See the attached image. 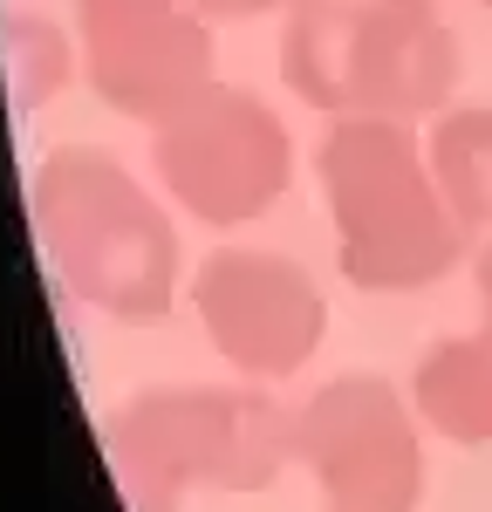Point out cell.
Masks as SVG:
<instances>
[{"instance_id": "obj_1", "label": "cell", "mask_w": 492, "mask_h": 512, "mask_svg": "<svg viewBox=\"0 0 492 512\" xmlns=\"http://www.w3.org/2000/svg\"><path fill=\"white\" fill-rule=\"evenodd\" d=\"M281 76L315 110L410 123L458 89V41L431 7L301 0L281 28Z\"/></svg>"}, {"instance_id": "obj_2", "label": "cell", "mask_w": 492, "mask_h": 512, "mask_svg": "<svg viewBox=\"0 0 492 512\" xmlns=\"http://www.w3.org/2000/svg\"><path fill=\"white\" fill-rule=\"evenodd\" d=\"M322 185L335 205V239L342 267L356 287H424L458 267L465 226L451 219L445 192L431 164L417 158L404 123L383 117H349L328 130L322 144Z\"/></svg>"}, {"instance_id": "obj_3", "label": "cell", "mask_w": 492, "mask_h": 512, "mask_svg": "<svg viewBox=\"0 0 492 512\" xmlns=\"http://www.w3.org/2000/svg\"><path fill=\"white\" fill-rule=\"evenodd\" d=\"M35 219L55 274L117 321L171 308V226L103 151H55L35 178Z\"/></svg>"}, {"instance_id": "obj_4", "label": "cell", "mask_w": 492, "mask_h": 512, "mask_svg": "<svg viewBox=\"0 0 492 512\" xmlns=\"http://www.w3.org/2000/svg\"><path fill=\"white\" fill-rule=\"evenodd\" d=\"M123 492L144 512H164L192 485H267L294 451V424L267 396L240 390H164L137 396L110 431Z\"/></svg>"}, {"instance_id": "obj_5", "label": "cell", "mask_w": 492, "mask_h": 512, "mask_svg": "<svg viewBox=\"0 0 492 512\" xmlns=\"http://www.w3.org/2000/svg\"><path fill=\"white\" fill-rule=\"evenodd\" d=\"M158 171L199 219L240 226L287 185V137L267 103L240 89H199L158 123Z\"/></svg>"}, {"instance_id": "obj_6", "label": "cell", "mask_w": 492, "mask_h": 512, "mask_svg": "<svg viewBox=\"0 0 492 512\" xmlns=\"http://www.w3.org/2000/svg\"><path fill=\"white\" fill-rule=\"evenodd\" d=\"M294 451L315 465L335 512H410L417 506V485H424L417 431L404 417V396L383 376L328 383L301 410Z\"/></svg>"}, {"instance_id": "obj_7", "label": "cell", "mask_w": 492, "mask_h": 512, "mask_svg": "<svg viewBox=\"0 0 492 512\" xmlns=\"http://www.w3.org/2000/svg\"><path fill=\"white\" fill-rule=\"evenodd\" d=\"M96 96L123 117H171L205 89L212 35L199 0H76Z\"/></svg>"}, {"instance_id": "obj_8", "label": "cell", "mask_w": 492, "mask_h": 512, "mask_svg": "<svg viewBox=\"0 0 492 512\" xmlns=\"http://www.w3.org/2000/svg\"><path fill=\"white\" fill-rule=\"evenodd\" d=\"M205 328L240 369H294L322 335V294L274 253H212L192 280Z\"/></svg>"}, {"instance_id": "obj_9", "label": "cell", "mask_w": 492, "mask_h": 512, "mask_svg": "<svg viewBox=\"0 0 492 512\" xmlns=\"http://www.w3.org/2000/svg\"><path fill=\"white\" fill-rule=\"evenodd\" d=\"M417 410L451 444H492V328L451 335L417 362Z\"/></svg>"}, {"instance_id": "obj_10", "label": "cell", "mask_w": 492, "mask_h": 512, "mask_svg": "<svg viewBox=\"0 0 492 512\" xmlns=\"http://www.w3.org/2000/svg\"><path fill=\"white\" fill-rule=\"evenodd\" d=\"M431 178L451 219L472 233L492 219V110H451L431 130Z\"/></svg>"}, {"instance_id": "obj_11", "label": "cell", "mask_w": 492, "mask_h": 512, "mask_svg": "<svg viewBox=\"0 0 492 512\" xmlns=\"http://www.w3.org/2000/svg\"><path fill=\"white\" fill-rule=\"evenodd\" d=\"M267 7H301V0H199V14H226V21H246V14H267Z\"/></svg>"}, {"instance_id": "obj_12", "label": "cell", "mask_w": 492, "mask_h": 512, "mask_svg": "<svg viewBox=\"0 0 492 512\" xmlns=\"http://www.w3.org/2000/svg\"><path fill=\"white\" fill-rule=\"evenodd\" d=\"M479 294H486V308H492V246H486V260H479Z\"/></svg>"}, {"instance_id": "obj_13", "label": "cell", "mask_w": 492, "mask_h": 512, "mask_svg": "<svg viewBox=\"0 0 492 512\" xmlns=\"http://www.w3.org/2000/svg\"><path fill=\"white\" fill-rule=\"evenodd\" d=\"M397 7H424V0H397Z\"/></svg>"}, {"instance_id": "obj_14", "label": "cell", "mask_w": 492, "mask_h": 512, "mask_svg": "<svg viewBox=\"0 0 492 512\" xmlns=\"http://www.w3.org/2000/svg\"><path fill=\"white\" fill-rule=\"evenodd\" d=\"M486 7H492V0H486Z\"/></svg>"}]
</instances>
